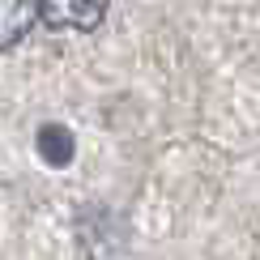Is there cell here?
Listing matches in <instances>:
<instances>
[{"label": "cell", "instance_id": "1", "mask_svg": "<svg viewBox=\"0 0 260 260\" xmlns=\"http://www.w3.org/2000/svg\"><path fill=\"white\" fill-rule=\"evenodd\" d=\"M39 17L51 30H94L107 17V0H39Z\"/></svg>", "mask_w": 260, "mask_h": 260}, {"label": "cell", "instance_id": "2", "mask_svg": "<svg viewBox=\"0 0 260 260\" xmlns=\"http://www.w3.org/2000/svg\"><path fill=\"white\" fill-rule=\"evenodd\" d=\"M77 231H94V239H81L90 260H115V256H120V247H124V226H120L115 213H107L103 205H94V209L81 213Z\"/></svg>", "mask_w": 260, "mask_h": 260}, {"label": "cell", "instance_id": "3", "mask_svg": "<svg viewBox=\"0 0 260 260\" xmlns=\"http://www.w3.org/2000/svg\"><path fill=\"white\" fill-rule=\"evenodd\" d=\"M39 21V0H0V51L17 47Z\"/></svg>", "mask_w": 260, "mask_h": 260}, {"label": "cell", "instance_id": "4", "mask_svg": "<svg viewBox=\"0 0 260 260\" xmlns=\"http://www.w3.org/2000/svg\"><path fill=\"white\" fill-rule=\"evenodd\" d=\"M35 145H39V154H43V162H47V167H69L73 154H77V145H73V133H69L64 124H43Z\"/></svg>", "mask_w": 260, "mask_h": 260}]
</instances>
